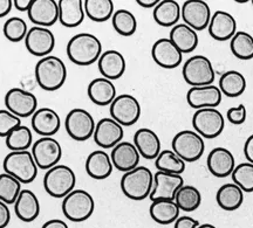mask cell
Returning <instances> with one entry per match:
<instances>
[{"label":"cell","instance_id":"6da1fadb","mask_svg":"<svg viewBox=\"0 0 253 228\" xmlns=\"http://www.w3.org/2000/svg\"><path fill=\"white\" fill-rule=\"evenodd\" d=\"M102 54V43L90 33H79L67 43V56L78 66H90L99 61Z\"/></svg>","mask_w":253,"mask_h":228},{"label":"cell","instance_id":"7a4b0ae2","mask_svg":"<svg viewBox=\"0 0 253 228\" xmlns=\"http://www.w3.org/2000/svg\"><path fill=\"white\" fill-rule=\"evenodd\" d=\"M67 68L58 56L48 55L40 59L36 66V80L41 89L55 91L65 84Z\"/></svg>","mask_w":253,"mask_h":228},{"label":"cell","instance_id":"3957f363","mask_svg":"<svg viewBox=\"0 0 253 228\" xmlns=\"http://www.w3.org/2000/svg\"><path fill=\"white\" fill-rule=\"evenodd\" d=\"M154 186V175L150 169L138 165L136 169L126 172L121 178L123 194L131 200L140 201L149 198Z\"/></svg>","mask_w":253,"mask_h":228},{"label":"cell","instance_id":"277c9868","mask_svg":"<svg viewBox=\"0 0 253 228\" xmlns=\"http://www.w3.org/2000/svg\"><path fill=\"white\" fill-rule=\"evenodd\" d=\"M5 173H8L21 184H31L38 176V167L31 151H11L2 161Z\"/></svg>","mask_w":253,"mask_h":228},{"label":"cell","instance_id":"5b68a950","mask_svg":"<svg viewBox=\"0 0 253 228\" xmlns=\"http://www.w3.org/2000/svg\"><path fill=\"white\" fill-rule=\"evenodd\" d=\"M77 176L74 171L67 165H55L47 170L43 177V188L50 197L65 198L74 191Z\"/></svg>","mask_w":253,"mask_h":228},{"label":"cell","instance_id":"8992f818","mask_svg":"<svg viewBox=\"0 0 253 228\" xmlns=\"http://www.w3.org/2000/svg\"><path fill=\"white\" fill-rule=\"evenodd\" d=\"M95 201L90 193L84 190H74L67 197L63 198V215L73 223H82L93 215Z\"/></svg>","mask_w":253,"mask_h":228},{"label":"cell","instance_id":"52a82bcc","mask_svg":"<svg viewBox=\"0 0 253 228\" xmlns=\"http://www.w3.org/2000/svg\"><path fill=\"white\" fill-rule=\"evenodd\" d=\"M182 74L184 81L191 87L211 85L216 78L212 62L204 55H195L186 60Z\"/></svg>","mask_w":253,"mask_h":228},{"label":"cell","instance_id":"ba28073f","mask_svg":"<svg viewBox=\"0 0 253 228\" xmlns=\"http://www.w3.org/2000/svg\"><path fill=\"white\" fill-rule=\"evenodd\" d=\"M171 147L172 151L185 163H194L204 154L205 142L196 131L183 130L172 138Z\"/></svg>","mask_w":253,"mask_h":228},{"label":"cell","instance_id":"9c48e42d","mask_svg":"<svg viewBox=\"0 0 253 228\" xmlns=\"http://www.w3.org/2000/svg\"><path fill=\"white\" fill-rule=\"evenodd\" d=\"M192 126L202 138H217L225 128V118L217 108L196 110L192 116Z\"/></svg>","mask_w":253,"mask_h":228},{"label":"cell","instance_id":"30bf717a","mask_svg":"<svg viewBox=\"0 0 253 228\" xmlns=\"http://www.w3.org/2000/svg\"><path fill=\"white\" fill-rule=\"evenodd\" d=\"M96 123L87 110L81 108L72 109L65 119V128L69 137L74 141L84 142L93 137Z\"/></svg>","mask_w":253,"mask_h":228},{"label":"cell","instance_id":"8fae6325","mask_svg":"<svg viewBox=\"0 0 253 228\" xmlns=\"http://www.w3.org/2000/svg\"><path fill=\"white\" fill-rule=\"evenodd\" d=\"M110 117L122 126L134 125L141 117V104L130 94H121L110 104Z\"/></svg>","mask_w":253,"mask_h":228},{"label":"cell","instance_id":"7c38bea8","mask_svg":"<svg viewBox=\"0 0 253 228\" xmlns=\"http://www.w3.org/2000/svg\"><path fill=\"white\" fill-rule=\"evenodd\" d=\"M32 156L37 165L41 170H49L58 163L62 157L61 144L53 137H41L32 145Z\"/></svg>","mask_w":253,"mask_h":228},{"label":"cell","instance_id":"4fadbf2b","mask_svg":"<svg viewBox=\"0 0 253 228\" xmlns=\"http://www.w3.org/2000/svg\"><path fill=\"white\" fill-rule=\"evenodd\" d=\"M5 107L19 118L33 115L38 110V99L23 88H12L5 95Z\"/></svg>","mask_w":253,"mask_h":228},{"label":"cell","instance_id":"5bb4252c","mask_svg":"<svg viewBox=\"0 0 253 228\" xmlns=\"http://www.w3.org/2000/svg\"><path fill=\"white\" fill-rule=\"evenodd\" d=\"M182 186H184V179L181 175L157 171L154 175L153 191L149 195L150 200H175L177 192Z\"/></svg>","mask_w":253,"mask_h":228},{"label":"cell","instance_id":"9a60e30c","mask_svg":"<svg viewBox=\"0 0 253 228\" xmlns=\"http://www.w3.org/2000/svg\"><path fill=\"white\" fill-rule=\"evenodd\" d=\"M25 46L32 55L42 59L50 55L54 49L55 37L49 28L34 26L28 30L25 38Z\"/></svg>","mask_w":253,"mask_h":228},{"label":"cell","instance_id":"2e32d148","mask_svg":"<svg viewBox=\"0 0 253 228\" xmlns=\"http://www.w3.org/2000/svg\"><path fill=\"white\" fill-rule=\"evenodd\" d=\"M181 18L192 30L203 31L208 28L211 20V9L203 0H186L182 6Z\"/></svg>","mask_w":253,"mask_h":228},{"label":"cell","instance_id":"e0dca14e","mask_svg":"<svg viewBox=\"0 0 253 228\" xmlns=\"http://www.w3.org/2000/svg\"><path fill=\"white\" fill-rule=\"evenodd\" d=\"M123 136H125L123 126L114 121L112 117H104L96 123L93 138L95 143L106 150V149L115 148L119 143H121Z\"/></svg>","mask_w":253,"mask_h":228},{"label":"cell","instance_id":"ac0fdd59","mask_svg":"<svg viewBox=\"0 0 253 228\" xmlns=\"http://www.w3.org/2000/svg\"><path fill=\"white\" fill-rule=\"evenodd\" d=\"M223 94L217 85L191 87L186 93V102L192 109L201 110L217 108L221 102Z\"/></svg>","mask_w":253,"mask_h":228},{"label":"cell","instance_id":"d6986e66","mask_svg":"<svg viewBox=\"0 0 253 228\" xmlns=\"http://www.w3.org/2000/svg\"><path fill=\"white\" fill-rule=\"evenodd\" d=\"M151 56L156 65L166 69L177 68L183 60L181 50L173 45L169 38H161L154 43Z\"/></svg>","mask_w":253,"mask_h":228},{"label":"cell","instance_id":"ffe728a7","mask_svg":"<svg viewBox=\"0 0 253 228\" xmlns=\"http://www.w3.org/2000/svg\"><path fill=\"white\" fill-rule=\"evenodd\" d=\"M28 19L36 26H53L59 20V5L55 0H33L27 12Z\"/></svg>","mask_w":253,"mask_h":228},{"label":"cell","instance_id":"44dd1931","mask_svg":"<svg viewBox=\"0 0 253 228\" xmlns=\"http://www.w3.org/2000/svg\"><path fill=\"white\" fill-rule=\"evenodd\" d=\"M110 159L115 169L121 172H129V171L136 169L140 164L141 154L134 143L122 141L115 148L112 149Z\"/></svg>","mask_w":253,"mask_h":228},{"label":"cell","instance_id":"7402d4cb","mask_svg":"<svg viewBox=\"0 0 253 228\" xmlns=\"http://www.w3.org/2000/svg\"><path fill=\"white\" fill-rule=\"evenodd\" d=\"M207 165L212 176L217 178H226L232 175L236 167V159L232 152L226 148H214L209 153Z\"/></svg>","mask_w":253,"mask_h":228},{"label":"cell","instance_id":"603a6c76","mask_svg":"<svg viewBox=\"0 0 253 228\" xmlns=\"http://www.w3.org/2000/svg\"><path fill=\"white\" fill-rule=\"evenodd\" d=\"M32 129L41 137H52L61 128V118L55 110L41 108L32 115Z\"/></svg>","mask_w":253,"mask_h":228},{"label":"cell","instance_id":"cb8c5ba5","mask_svg":"<svg viewBox=\"0 0 253 228\" xmlns=\"http://www.w3.org/2000/svg\"><path fill=\"white\" fill-rule=\"evenodd\" d=\"M209 34L217 41L231 40L237 33V21L232 14L225 11H217L211 15L208 26Z\"/></svg>","mask_w":253,"mask_h":228},{"label":"cell","instance_id":"d4e9b609","mask_svg":"<svg viewBox=\"0 0 253 228\" xmlns=\"http://www.w3.org/2000/svg\"><path fill=\"white\" fill-rule=\"evenodd\" d=\"M97 67L102 77L114 81L122 77L126 72V63L122 53H120L119 50L109 49L101 54L97 61Z\"/></svg>","mask_w":253,"mask_h":228},{"label":"cell","instance_id":"484cf974","mask_svg":"<svg viewBox=\"0 0 253 228\" xmlns=\"http://www.w3.org/2000/svg\"><path fill=\"white\" fill-rule=\"evenodd\" d=\"M134 145L144 159H156L161 153V139L154 130L141 128L134 135Z\"/></svg>","mask_w":253,"mask_h":228},{"label":"cell","instance_id":"4316f807","mask_svg":"<svg viewBox=\"0 0 253 228\" xmlns=\"http://www.w3.org/2000/svg\"><path fill=\"white\" fill-rule=\"evenodd\" d=\"M87 94L89 100L96 106H110L116 99V87L113 81L104 77L94 78L88 84Z\"/></svg>","mask_w":253,"mask_h":228},{"label":"cell","instance_id":"83f0119b","mask_svg":"<svg viewBox=\"0 0 253 228\" xmlns=\"http://www.w3.org/2000/svg\"><path fill=\"white\" fill-rule=\"evenodd\" d=\"M59 5V21L62 26L74 28L84 23V6L82 0H60Z\"/></svg>","mask_w":253,"mask_h":228},{"label":"cell","instance_id":"f1b7e54d","mask_svg":"<svg viewBox=\"0 0 253 228\" xmlns=\"http://www.w3.org/2000/svg\"><path fill=\"white\" fill-rule=\"evenodd\" d=\"M114 165L110 156L104 150H95L86 159V172L90 178L103 180L112 175Z\"/></svg>","mask_w":253,"mask_h":228},{"label":"cell","instance_id":"f546056e","mask_svg":"<svg viewBox=\"0 0 253 228\" xmlns=\"http://www.w3.org/2000/svg\"><path fill=\"white\" fill-rule=\"evenodd\" d=\"M14 212L24 223H32L39 217L40 202L36 193L31 190H23L14 202Z\"/></svg>","mask_w":253,"mask_h":228},{"label":"cell","instance_id":"4dcf8cb0","mask_svg":"<svg viewBox=\"0 0 253 228\" xmlns=\"http://www.w3.org/2000/svg\"><path fill=\"white\" fill-rule=\"evenodd\" d=\"M169 39L182 54H189L197 48L198 34L185 24H177L170 31Z\"/></svg>","mask_w":253,"mask_h":228},{"label":"cell","instance_id":"1f68e13d","mask_svg":"<svg viewBox=\"0 0 253 228\" xmlns=\"http://www.w3.org/2000/svg\"><path fill=\"white\" fill-rule=\"evenodd\" d=\"M182 8L176 0H161L154 8V20L163 27H173L181 19Z\"/></svg>","mask_w":253,"mask_h":228},{"label":"cell","instance_id":"d6a6232c","mask_svg":"<svg viewBox=\"0 0 253 228\" xmlns=\"http://www.w3.org/2000/svg\"><path fill=\"white\" fill-rule=\"evenodd\" d=\"M216 200L221 210L227 212L236 211L244 202V192L236 184H224L217 191Z\"/></svg>","mask_w":253,"mask_h":228},{"label":"cell","instance_id":"836d02e7","mask_svg":"<svg viewBox=\"0 0 253 228\" xmlns=\"http://www.w3.org/2000/svg\"><path fill=\"white\" fill-rule=\"evenodd\" d=\"M179 211L175 200L151 201L149 208L151 219L160 225L175 224L179 218Z\"/></svg>","mask_w":253,"mask_h":228},{"label":"cell","instance_id":"e575fe53","mask_svg":"<svg viewBox=\"0 0 253 228\" xmlns=\"http://www.w3.org/2000/svg\"><path fill=\"white\" fill-rule=\"evenodd\" d=\"M218 88L223 95L235 99L244 94L246 89V78L242 73L237 71L225 72L220 76Z\"/></svg>","mask_w":253,"mask_h":228},{"label":"cell","instance_id":"d590c367","mask_svg":"<svg viewBox=\"0 0 253 228\" xmlns=\"http://www.w3.org/2000/svg\"><path fill=\"white\" fill-rule=\"evenodd\" d=\"M84 6V13L95 23H104L113 18L114 2L112 0H86Z\"/></svg>","mask_w":253,"mask_h":228},{"label":"cell","instance_id":"8d00e7d4","mask_svg":"<svg viewBox=\"0 0 253 228\" xmlns=\"http://www.w3.org/2000/svg\"><path fill=\"white\" fill-rule=\"evenodd\" d=\"M158 171L172 175H181L185 171V161L181 159L172 150H162L155 159Z\"/></svg>","mask_w":253,"mask_h":228},{"label":"cell","instance_id":"74e56055","mask_svg":"<svg viewBox=\"0 0 253 228\" xmlns=\"http://www.w3.org/2000/svg\"><path fill=\"white\" fill-rule=\"evenodd\" d=\"M5 139L6 147L11 151H27L33 145V134L23 124L12 130Z\"/></svg>","mask_w":253,"mask_h":228},{"label":"cell","instance_id":"f35d334b","mask_svg":"<svg viewBox=\"0 0 253 228\" xmlns=\"http://www.w3.org/2000/svg\"><path fill=\"white\" fill-rule=\"evenodd\" d=\"M175 202L181 211L194 212L202 204V194L195 186L184 185L177 192Z\"/></svg>","mask_w":253,"mask_h":228},{"label":"cell","instance_id":"ab89813d","mask_svg":"<svg viewBox=\"0 0 253 228\" xmlns=\"http://www.w3.org/2000/svg\"><path fill=\"white\" fill-rule=\"evenodd\" d=\"M230 48L237 59L244 61L253 59V37L248 32H237L230 40Z\"/></svg>","mask_w":253,"mask_h":228},{"label":"cell","instance_id":"60d3db41","mask_svg":"<svg viewBox=\"0 0 253 228\" xmlns=\"http://www.w3.org/2000/svg\"><path fill=\"white\" fill-rule=\"evenodd\" d=\"M112 23L114 30L122 37H131L137 30L136 17L128 9H118L114 12Z\"/></svg>","mask_w":253,"mask_h":228},{"label":"cell","instance_id":"b9f144b4","mask_svg":"<svg viewBox=\"0 0 253 228\" xmlns=\"http://www.w3.org/2000/svg\"><path fill=\"white\" fill-rule=\"evenodd\" d=\"M21 191V183L18 179L5 172L0 175V200L2 202L14 205Z\"/></svg>","mask_w":253,"mask_h":228},{"label":"cell","instance_id":"7bdbcfd3","mask_svg":"<svg viewBox=\"0 0 253 228\" xmlns=\"http://www.w3.org/2000/svg\"><path fill=\"white\" fill-rule=\"evenodd\" d=\"M28 28L26 21L23 18L12 17L5 21L4 27H2V33L6 39L11 42H19V41L25 40Z\"/></svg>","mask_w":253,"mask_h":228},{"label":"cell","instance_id":"ee69618b","mask_svg":"<svg viewBox=\"0 0 253 228\" xmlns=\"http://www.w3.org/2000/svg\"><path fill=\"white\" fill-rule=\"evenodd\" d=\"M231 178L233 184L245 193L253 192V164L242 163L237 165L233 170Z\"/></svg>","mask_w":253,"mask_h":228},{"label":"cell","instance_id":"f6af8a7d","mask_svg":"<svg viewBox=\"0 0 253 228\" xmlns=\"http://www.w3.org/2000/svg\"><path fill=\"white\" fill-rule=\"evenodd\" d=\"M21 125V118H19L7 109H0V137H7L9 132L17 126Z\"/></svg>","mask_w":253,"mask_h":228},{"label":"cell","instance_id":"bcb514c9","mask_svg":"<svg viewBox=\"0 0 253 228\" xmlns=\"http://www.w3.org/2000/svg\"><path fill=\"white\" fill-rule=\"evenodd\" d=\"M227 121L235 125H240L245 123L246 118H248V110L244 104H239L237 107H232L227 110L226 113Z\"/></svg>","mask_w":253,"mask_h":228},{"label":"cell","instance_id":"7dc6e473","mask_svg":"<svg viewBox=\"0 0 253 228\" xmlns=\"http://www.w3.org/2000/svg\"><path fill=\"white\" fill-rule=\"evenodd\" d=\"M199 221L189 215H182L173 224V228H198Z\"/></svg>","mask_w":253,"mask_h":228},{"label":"cell","instance_id":"c3c4849f","mask_svg":"<svg viewBox=\"0 0 253 228\" xmlns=\"http://www.w3.org/2000/svg\"><path fill=\"white\" fill-rule=\"evenodd\" d=\"M11 221V211L8 205L0 200V228H5Z\"/></svg>","mask_w":253,"mask_h":228},{"label":"cell","instance_id":"681fc988","mask_svg":"<svg viewBox=\"0 0 253 228\" xmlns=\"http://www.w3.org/2000/svg\"><path fill=\"white\" fill-rule=\"evenodd\" d=\"M244 154L249 163L253 164V134L246 139L244 144Z\"/></svg>","mask_w":253,"mask_h":228},{"label":"cell","instance_id":"f907efd6","mask_svg":"<svg viewBox=\"0 0 253 228\" xmlns=\"http://www.w3.org/2000/svg\"><path fill=\"white\" fill-rule=\"evenodd\" d=\"M13 7V1L12 0H0V18H4L11 12Z\"/></svg>","mask_w":253,"mask_h":228},{"label":"cell","instance_id":"816d5d0a","mask_svg":"<svg viewBox=\"0 0 253 228\" xmlns=\"http://www.w3.org/2000/svg\"><path fill=\"white\" fill-rule=\"evenodd\" d=\"M33 0H14L13 6L19 12H28Z\"/></svg>","mask_w":253,"mask_h":228},{"label":"cell","instance_id":"f5cc1de1","mask_svg":"<svg viewBox=\"0 0 253 228\" xmlns=\"http://www.w3.org/2000/svg\"><path fill=\"white\" fill-rule=\"evenodd\" d=\"M41 228H69V227L63 220L52 219L43 224L42 226H41Z\"/></svg>","mask_w":253,"mask_h":228},{"label":"cell","instance_id":"db71d44e","mask_svg":"<svg viewBox=\"0 0 253 228\" xmlns=\"http://www.w3.org/2000/svg\"><path fill=\"white\" fill-rule=\"evenodd\" d=\"M161 0H137V4L143 8H155Z\"/></svg>","mask_w":253,"mask_h":228},{"label":"cell","instance_id":"11a10c76","mask_svg":"<svg viewBox=\"0 0 253 228\" xmlns=\"http://www.w3.org/2000/svg\"><path fill=\"white\" fill-rule=\"evenodd\" d=\"M198 228H217V227L213 226V225H211V224H203V225H199Z\"/></svg>","mask_w":253,"mask_h":228},{"label":"cell","instance_id":"9f6ffc18","mask_svg":"<svg viewBox=\"0 0 253 228\" xmlns=\"http://www.w3.org/2000/svg\"><path fill=\"white\" fill-rule=\"evenodd\" d=\"M252 5H253V0H252Z\"/></svg>","mask_w":253,"mask_h":228}]
</instances>
